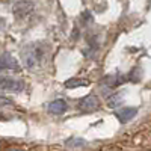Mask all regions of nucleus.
Returning <instances> with one entry per match:
<instances>
[{
    "mask_svg": "<svg viewBox=\"0 0 151 151\" xmlns=\"http://www.w3.org/2000/svg\"><path fill=\"white\" fill-rule=\"evenodd\" d=\"M23 60H24V65H26L27 68H35L38 67L42 62L44 59V48H41V44H29L24 47L23 50Z\"/></svg>",
    "mask_w": 151,
    "mask_h": 151,
    "instance_id": "f257e3e1",
    "label": "nucleus"
},
{
    "mask_svg": "<svg viewBox=\"0 0 151 151\" xmlns=\"http://www.w3.org/2000/svg\"><path fill=\"white\" fill-rule=\"evenodd\" d=\"M2 89L8 92H20L24 89V83L21 80L12 79V77H2Z\"/></svg>",
    "mask_w": 151,
    "mask_h": 151,
    "instance_id": "f03ea898",
    "label": "nucleus"
},
{
    "mask_svg": "<svg viewBox=\"0 0 151 151\" xmlns=\"http://www.w3.org/2000/svg\"><path fill=\"white\" fill-rule=\"evenodd\" d=\"M79 106L85 112H94V110H97L100 107V101H98V98H97L95 94H89V95H86V97H83L80 100Z\"/></svg>",
    "mask_w": 151,
    "mask_h": 151,
    "instance_id": "7ed1b4c3",
    "label": "nucleus"
},
{
    "mask_svg": "<svg viewBox=\"0 0 151 151\" xmlns=\"http://www.w3.org/2000/svg\"><path fill=\"white\" fill-rule=\"evenodd\" d=\"M2 70L6 71V70H11V71H20V65H18V62L17 59L9 55V53H3L2 55Z\"/></svg>",
    "mask_w": 151,
    "mask_h": 151,
    "instance_id": "20e7f679",
    "label": "nucleus"
},
{
    "mask_svg": "<svg viewBox=\"0 0 151 151\" xmlns=\"http://www.w3.org/2000/svg\"><path fill=\"white\" fill-rule=\"evenodd\" d=\"M32 3L29 2H18L14 5V12L18 18H26L30 12H32Z\"/></svg>",
    "mask_w": 151,
    "mask_h": 151,
    "instance_id": "39448f33",
    "label": "nucleus"
},
{
    "mask_svg": "<svg viewBox=\"0 0 151 151\" xmlns=\"http://www.w3.org/2000/svg\"><path fill=\"white\" fill-rule=\"evenodd\" d=\"M47 109H48L50 113H53V115H62V113L67 112L68 106H67V103L64 101V100H55V101L48 103Z\"/></svg>",
    "mask_w": 151,
    "mask_h": 151,
    "instance_id": "423d86ee",
    "label": "nucleus"
},
{
    "mask_svg": "<svg viewBox=\"0 0 151 151\" xmlns=\"http://www.w3.org/2000/svg\"><path fill=\"white\" fill-rule=\"evenodd\" d=\"M136 113H137V107H122L121 110L116 112V118L121 122H127L136 116Z\"/></svg>",
    "mask_w": 151,
    "mask_h": 151,
    "instance_id": "0eeeda50",
    "label": "nucleus"
},
{
    "mask_svg": "<svg viewBox=\"0 0 151 151\" xmlns=\"http://www.w3.org/2000/svg\"><path fill=\"white\" fill-rule=\"evenodd\" d=\"M124 82V79L119 74H112V76H106L103 79V83H106V86H118Z\"/></svg>",
    "mask_w": 151,
    "mask_h": 151,
    "instance_id": "6e6552de",
    "label": "nucleus"
},
{
    "mask_svg": "<svg viewBox=\"0 0 151 151\" xmlns=\"http://www.w3.org/2000/svg\"><path fill=\"white\" fill-rule=\"evenodd\" d=\"M122 100H124V92H116V94L107 97V104L110 107H116L122 103Z\"/></svg>",
    "mask_w": 151,
    "mask_h": 151,
    "instance_id": "1a4fd4ad",
    "label": "nucleus"
},
{
    "mask_svg": "<svg viewBox=\"0 0 151 151\" xmlns=\"http://www.w3.org/2000/svg\"><path fill=\"white\" fill-rule=\"evenodd\" d=\"M65 145L68 147V148H77V147H85L86 145V141L85 139H82V137H70V139L65 142Z\"/></svg>",
    "mask_w": 151,
    "mask_h": 151,
    "instance_id": "9d476101",
    "label": "nucleus"
},
{
    "mask_svg": "<svg viewBox=\"0 0 151 151\" xmlns=\"http://www.w3.org/2000/svg\"><path fill=\"white\" fill-rule=\"evenodd\" d=\"M88 85H89V82L85 79H70L65 82L67 88H77V86H88Z\"/></svg>",
    "mask_w": 151,
    "mask_h": 151,
    "instance_id": "9b49d317",
    "label": "nucleus"
}]
</instances>
